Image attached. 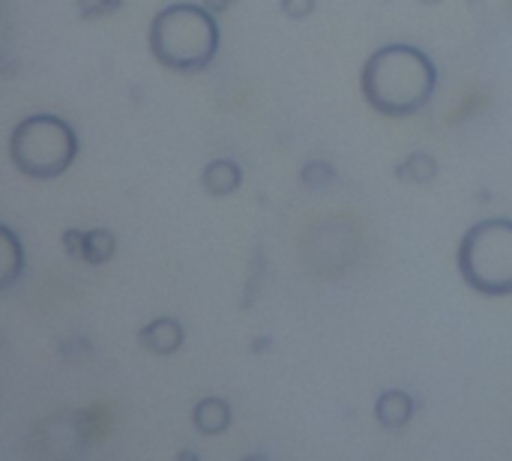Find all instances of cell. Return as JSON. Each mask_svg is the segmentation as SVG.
Listing matches in <instances>:
<instances>
[{"mask_svg": "<svg viewBox=\"0 0 512 461\" xmlns=\"http://www.w3.org/2000/svg\"><path fill=\"white\" fill-rule=\"evenodd\" d=\"M282 12L288 18H306L315 12V0H282Z\"/></svg>", "mask_w": 512, "mask_h": 461, "instance_id": "4fadbf2b", "label": "cell"}, {"mask_svg": "<svg viewBox=\"0 0 512 461\" xmlns=\"http://www.w3.org/2000/svg\"><path fill=\"white\" fill-rule=\"evenodd\" d=\"M333 177H336V168H333L330 162H312V165H306V168H303V183H306V186H312V189H324V186H330V183H333Z\"/></svg>", "mask_w": 512, "mask_h": 461, "instance_id": "7c38bea8", "label": "cell"}, {"mask_svg": "<svg viewBox=\"0 0 512 461\" xmlns=\"http://www.w3.org/2000/svg\"><path fill=\"white\" fill-rule=\"evenodd\" d=\"M63 246H66L69 255L81 258V252H84V231H66L63 234Z\"/></svg>", "mask_w": 512, "mask_h": 461, "instance_id": "5bb4252c", "label": "cell"}, {"mask_svg": "<svg viewBox=\"0 0 512 461\" xmlns=\"http://www.w3.org/2000/svg\"><path fill=\"white\" fill-rule=\"evenodd\" d=\"M24 273V249L9 225L0 228V291H9Z\"/></svg>", "mask_w": 512, "mask_h": 461, "instance_id": "ba28073f", "label": "cell"}, {"mask_svg": "<svg viewBox=\"0 0 512 461\" xmlns=\"http://www.w3.org/2000/svg\"><path fill=\"white\" fill-rule=\"evenodd\" d=\"M114 249H117V240H114L111 231H105V228L84 231V252H81V258L87 264H93V267L105 264L114 255Z\"/></svg>", "mask_w": 512, "mask_h": 461, "instance_id": "8fae6325", "label": "cell"}, {"mask_svg": "<svg viewBox=\"0 0 512 461\" xmlns=\"http://www.w3.org/2000/svg\"><path fill=\"white\" fill-rule=\"evenodd\" d=\"M396 174H399V180H408V183H429V180H435V174H438V162H435L432 153L417 150V153H411L405 162H399Z\"/></svg>", "mask_w": 512, "mask_h": 461, "instance_id": "30bf717a", "label": "cell"}, {"mask_svg": "<svg viewBox=\"0 0 512 461\" xmlns=\"http://www.w3.org/2000/svg\"><path fill=\"white\" fill-rule=\"evenodd\" d=\"M138 342H141L147 351H153V354H159V357H168V354H174V351L183 345V327H180L177 318H153V321L138 333Z\"/></svg>", "mask_w": 512, "mask_h": 461, "instance_id": "5b68a950", "label": "cell"}, {"mask_svg": "<svg viewBox=\"0 0 512 461\" xmlns=\"http://www.w3.org/2000/svg\"><path fill=\"white\" fill-rule=\"evenodd\" d=\"M420 3H432V6H435V3H441V0H420Z\"/></svg>", "mask_w": 512, "mask_h": 461, "instance_id": "2e32d148", "label": "cell"}, {"mask_svg": "<svg viewBox=\"0 0 512 461\" xmlns=\"http://www.w3.org/2000/svg\"><path fill=\"white\" fill-rule=\"evenodd\" d=\"M210 12H225L231 6V0H201Z\"/></svg>", "mask_w": 512, "mask_h": 461, "instance_id": "9a60e30c", "label": "cell"}, {"mask_svg": "<svg viewBox=\"0 0 512 461\" xmlns=\"http://www.w3.org/2000/svg\"><path fill=\"white\" fill-rule=\"evenodd\" d=\"M9 156L24 177L54 180L75 162L78 135L66 120L54 114H33L12 129Z\"/></svg>", "mask_w": 512, "mask_h": 461, "instance_id": "3957f363", "label": "cell"}, {"mask_svg": "<svg viewBox=\"0 0 512 461\" xmlns=\"http://www.w3.org/2000/svg\"><path fill=\"white\" fill-rule=\"evenodd\" d=\"M201 183L210 195L216 198H225V195H234L243 183V171L240 165H234L231 159H216L204 168L201 174Z\"/></svg>", "mask_w": 512, "mask_h": 461, "instance_id": "52a82bcc", "label": "cell"}, {"mask_svg": "<svg viewBox=\"0 0 512 461\" xmlns=\"http://www.w3.org/2000/svg\"><path fill=\"white\" fill-rule=\"evenodd\" d=\"M360 87L366 102L384 117H411L423 111L438 87V69L432 57L414 45L396 42L369 54Z\"/></svg>", "mask_w": 512, "mask_h": 461, "instance_id": "6da1fadb", "label": "cell"}, {"mask_svg": "<svg viewBox=\"0 0 512 461\" xmlns=\"http://www.w3.org/2000/svg\"><path fill=\"white\" fill-rule=\"evenodd\" d=\"M375 417L384 429H405L414 417V399L405 390H387L375 402Z\"/></svg>", "mask_w": 512, "mask_h": 461, "instance_id": "8992f818", "label": "cell"}, {"mask_svg": "<svg viewBox=\"0 0 512 461\" xmlns=\"http://www.w3.org/2000/svg\"><path fill=\"white\" fill-rule=\"evenodd\" d=\"M459 273L483 297L512 294V222L486 219L459 243Z\"/></svg>", "mask_w": 512, "mask_h": 461, "instance_id": "277c9868", "label": "cell"}, {"mask_svg": "<svg viewBox=\"0 0 512 461\" xmlns=\"http://www.w3.org/2000/svg\"><path fill=\"white\" fill-rule=\"evenodd\" d=\"M192 426L201 435H222L231 426V408H228V402H222L216 396L201 399L195 405V411H192Z\"/></svg>", "mask_w": 512, "mask_h": 461, "instance_id": "9c48e42d", "label": "cell"}, {"mask_svg": "<svg viewBox=\"0 0 512 461\" xmlns=\"http://www.w3.org/2000/svg\"><path fill=\"white\" fill-rule=\"evenodd\" d=\"M150 51L171 72H201L219 51V24L204 3H171L150 21Z\"/></svg>", "mask_w": 512, "mask_h": 461, "instance_id": "7a4b0ae2", "label": "cell"}]
</instances>
